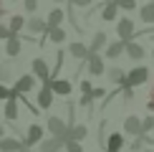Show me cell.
<instances>
[{
    "instance_id": "cell-18",
    "label": "cell",
    "mask_w": 154,
    "mask_h": 152,
    "mask_svg": "<svg viewBox=\"0 0 154 152\" xmlns=\"http://www.w3.org/2000/svg\"><path fill=\"white\" fill-rule=\"evenodd\" d=\"M104 53L109 56V59H119V56L121 53H124V41H116V43H106V46H104Z\"/></svg>"
},
{
    "instance_id": "cell-40",
    "label": "cell",
    "mask_w": 154,
    "mask_h": 152,
    "mask_svg": "<svg viewBox=\"0 0 154 152\" xmlns=\"http://www.w3.org/2000/svg\"><path fill=\"white\" fill-rule=\"evenodd\" d=\"M91 101H94V97H91V94H83V97H81V104H83V106H88Z\"/></svg>"
},
{
    "instance_id": "cell-13",
    "label": "cell",
    "mask_w": 154,
    "mask_h": 152,
    "mask_svg": "<svg viewBox=\"0 0 154 152\" xmlns=\"http://www.w3.org/2000/svg\"><path fill=\"white\" fill-rule=\"evenodd\" d=\"M23 147V139L15 137H0V152H18Z\"/></svg>"
},
{
    "instance_id": "cell-31",
    "label": "cell",
    "mask_w": 154,
    "mask_h": 152,
    "mask_svg": "<svg viewBox=\"0 0 154 152\" xmlns=\"http://www.w3.org/2000/svg\"><path fill=\"white\" fill-rule=\"evenodd\" d=\"M154 129V117H144L142 119V135H146V132Z\"/></svg>"
},
{
    "instance_id": "cell-11",
    "label": "cell",
    "mask_w": 154,
    "mask_h": 152,
    "mask_svg": "<svg viewBox=\"0 0 154 152\" xmlns=\"http://www.w3.org/2000/svg\"><path fill=\"white\" fill-rule=\"evenodd\" d=\"M41 150L38 152H58L61 147H63V139L61 137H48V139H41Z\"/></svg>"
},
{
    "instance_id": "cell-24",
    "label": "cell",
    "mask_w": 154,
    "mask_h": 152,
    "mask_svg": "<svg viewBox=\"0 0 154 152\" xmlns=\"http://www.w3.org/2000/svg\"><path fill=\"white\" fill-rule=\"evenodd\" d=\"M124 79H126V71H124V68L114 66L111 71H109V81H111V84H119V86H124Z\"/></svg>"
},
{
    "instance_id": "cell-6",
    "label": "cell",
    "mask_w": 154,
    "mask_h": 152,
    "mask_svg": "<svg viewBox=\"0 0 154 152\" xmlns=\"http://www.w3.org/2000/svg\"><path fill=\"white\" fill-rule=\"evenodd\" d=\"M41 139H43V127H41V124H30V127H28V132H25L23 144L33 150V144H38Z\"/></svg>"
},
{
    "instance_id": "cell-8",
    "label": "cell",
    "mask_w": 154,
    "mask_h": 152,
    "mask_svg": "<svg viewBox=\"0 0 154 152\" xmlns=\"http://www.w3.org/2000/svg\"><path fill=\"white\" fill-rule=\"evenodd\" d=\"M30 68H33V76H35V79H41V81H46L48 76H51V68H48V63L43 61V59H33Z\"/></svg>"
},
{
    "instance_id": "cell-17",
    "label": "cell",
    "mask_w": 154,
    "mask_h": 152,
    "mask_svg": "<svg viewBox=\"0 0 154 152\" xmlns=\"http://www.w3.org/2000/svg\"><path fill=\"white\" fill-rule=\"evenodd\" d=\"M116 15H119V5H116V0H109V3L104 5V10H101V18H104L106 23H111Z\"/></svg>"
},
{
    "instance_id": "cell-28",
    "label": "cell",
    "mask_w": 154,
    "mask_h": 152,
    "mask_svg": "<svg viewBox=\"0 0 154 152\" xmlns=\"http://www.w3.org/2000/svg\"><path fill=\"white\" fill-rule=\"evenodd\" d=\"M63 147H66V152H83L81 142H76V139H63Z\"/></svg>"
},
{
    "instance_id": "cell-45",
    "label": "cell",
    "mask_w": 154,
    "mask_h": 152,
    "mask_svg": "<svg viewBox=\"0 0 154 152\" xmlns=\"http://www.w3.org/2000/svg\"><path fill=\"white\" fill-rule=\"evenodd\" d=\"M144 152H154V150H144Z\"/></svg>"
},
{
    "instance_id": "cell-37",
    "label": "cell",
    "mask_w": 154,
    "mask_h": 152,
    "mask_svg": "<svg viewBox=\"0 0 154 152\" xmlns=\"http://www.w3.org/2000/svg\"><path fill=\"white\" fill-rule=\"evenodd\" d=\"M146 109L154 112V86H152V91H149V101H146Z\"/></svg>"
},
{
    "instance_id": "cell-19",
    "label": "cell",
    "mask_w": 154,
    "mask_h": 152,
    "mask_svg": "<svg viewBox=\"0 0 154 152\" xmlns=\"http://www.w3.org/2000/svg\"><path fill=\"white\" fill-rule=\"evenodd\" d=\"M106 43H109V41H106V33H104V30H96L94 38H91V46H88V51H96V53H99Z\"/></svg>"
},
{
    "instance_id": "cell-47",
    "label": "cell",
    "mask_w": 154,
    "mask_h": 152,
    "mask_svg": "<svg viewBox=\"0 0 154 152\" xmlns=\"http://www.w3.org/2000/svg\"><path fill=\"white\" fill-rule=\"evenodd\" d=\"M152 56H154V51H152Z\"/></svg>"
},
{
    "instance_id": "cell-34",
    "label": "cell",
    "mask_w": 154,
    "mask_h": 152,
    "mask_svg": "<svg viewBox=\"0 0 154 152\" xmlns=\"http://www.w3.org/2000/svg\"><path fill=\"white\" fill-rule=\"evenodd\" d=\"M68 5H79V8H88L91 0H68Z\"/></svg>"
},
{
    "instance_id": "cell-35",
    "label": "cell",
    "mask_w": 154,
    "mask_h": 152,
    "mask_svg": "<svg viewBox=\"0 0 154 152\" xmlns=\"http://www.w3.org/2000/svg\"><path fill=\"white\" fill-rule=\"evenodd\" d=\"M91 97L94 99H104L106 97V89H91Z\"/></svg>"
},
{
    "instance_id": "cell-48",
    "label": "cell",
    "mask_w": 154,
    "mask_h": 152,
    "mask_svg": "<svg viewBox=\"0 0 154 152\" xmlns=\"http://www.w3.org/2000/svg\"><path fill=\"white\" fill-rule=\"evenodd\" d=\"M106 3H109V0H106Z\"/></svg>"
},
{
    "instance_id": "cell-23",
    "label": "cell",
    "mask_w": 154,
    "mask_h": 152,
    "mask_svg": "<svg viewBox=\"0 0 154 152\" xmlns=\"http://www.w3.org/2000/svg\"><path fill=\"white\" fill-rule=\"evenodd\" d=\"M68 53L73 56V59H86L88 56V46H83V43H71V46H68Z\"/></svg>"
},
{
    "instance_id": "cell-2",
    "label": "cell",
    "mask_w": 154,
    "mask_h": 152,
    "mask_svg": "<svg viewBox=\"0 0 154 152\" xmlns=\"http://www.w3.org/2000/svg\"><path fill=\"white\" fill-rule=\"evenodd\" d=\"M43 84H46L53 94H61V97H68V94L73 91V84L68 79H46Z\"/></svg>"
},
{
    "instance_id": "cell-16",
    "label": "cell",
    "mask_w": 154,
    "mask_h": 152,
    "mask_svg": "<svg viewBox=\"0 0 154 152\" xmlns=\"http://www.w3.org/2000/svg\"><path fill=\"white\" fill-rule=\"evenodd\" d=\"M23 28H28L30 30V33H46V28H48V25H46V21H43V18H30V21H25V25H23Z\"/></svg>"
},
{
    "instance_id": "cell-14",
    "label": "cell",
    "mask_w": 154,
    "mask_h": 152,
    "mask_svg": "<svg viewBox=\"0 0 154 152\" xmlns=\"http://www.w3.org/2000/svg\"><path fill=\"white\" fill-rule=\"evenodd\" d=\"M33 86H35V76L33 74H25V76H20V79L15 81V91H20V94H28Z\"/></svg>"
},
{
    "instance_id": "cell-3",
    "label": "cell",
    "mask_w": 154,
    "mask_h": 152,
    "mask_svg": "<svg viewBox=\"0 0 154 152\" xmlns=\"http://www.w3.org/2000/svg\"><path fill=\"white\" fill-rule=\"evenodd\" d=\"M83 61H86V68H88L91 76H104V59H101L96 51H88V56Z\"/></svg>"
},
{
    "instance_id": "cell-20",
    "label": "cell",
    "mask_w": 154,
    "mask_h": 152,
    "mask_svg": "<svg viewBox=\"0 0 154 152\" xmlns=\"http://www.w3.org/2000/svg\"><path fill=\"white\" fill-rule=\"evenodd\" d=\"M5 41H8V43H5V53L15 59V56L20 53V38H18V36H10V38H5Z\"/></svg>"
},
{
    "instance_id": "cell-32",
    "label": "cell",
    "mask_w": 154,
    "mask_h": 152,
    "mask_svg": "<svg viewBox=\"0 0 154 152\" xmlns=\"http://www.w3.org/2000/svg\"><path fill=\"white\" fill-rule=\"evenodd\" d=\"M142 144H144V139H142V137H134V139H131V144H129V150H131V152H139V150H142Z\"/></svg>"
},
{
    "instance_id": "cell-22",
    "label": "cell",
    "mask_w": 154,
    "mask_h": 152,
    "mask_svg": "<svg viewBox=\"0 0 154 152\" xmlns=\"http://www.w3.org/2000/svg\"><path fill=\"white\" fill-rule=\"evenodd\" d=\"M139 18H142L144 23H154V0H149L146 5L139 8Z\"/></svg>"
},
{
    "instance_id": "cell-41",
    "label": "cell",
    "mask_w": 154,
    "mask_h": 152,
    "mask_svg": "<svg viewBox=\"0 0 154 152\" xmlns=\"http://www.w3.org/2000/svg\"><path fill=\"white\" fill-rule=\"evenodd\" d=\"M0 99H8V86L0 84Z\"/></svg>"
},
{
    "instance_id": "cell-44",
    "label": "cell",
    "mask_w": 154,
    "mask_h": 152,
    "mask_svg": "<svg viewBox=\"0 0 154 152\" xmlns=\"http://www.w3.org/2000/svg\"><path fill=\"white\" fill-rule=\"evenodd\" d=\"M53 3H63V0H53Z\"/></svg>"
},
{
    "instance_id": "cell-7",
    "label": "cell",
    "mask_w": 154,
    "mask_h": 152,
    "mask_svg": "<svg viewBox=\"0 0 154 152\" xmlns=\"http://www.w3.org/2000/svg\"><path fill=\"white\" fill-rule=\"evenodd\" d=\"M124 132L131 137H142V119L134 117V114H129V117L124 119Z\"/></svg>"
},
{
    "instance_id": "cell-21",
    "label": "cell",
    "mask_w": 154,
    "mask_h": 152,
    "mask_svg": "<svg viewBox=\"0 0 154 152\" xmlns=\"http://www.w3.org/2000/svg\"><path fill=\"white\" fill-rule=\"evenodd\" d=\"M46 38H51L53 43H63V41H66V30H63L61 25H56V28H46Z\"/></svg>"
},
{
    "instance_id": "cell-25",
    "label": "cell",
    "mask_w": 154,
    "mask_h": 152,
    "mask_svg": "<svg viewBox=\"0 0 154 152\" xmlns=\"http://www.w3.org/2000/svg\"><path fill=\"white\" fill-rule=\"evenodd\" d=\"M5 117H8L10 122L18 119V99H8L5 101Z\"/></svg>"
},
{
    "instance_id": "cell-10",
    "label": "cell",
    "mask_w": 154,
    "mask_h": 152,
    "mask_svg": "<svg viewBox=\"0 0 154 152\" xmlns=\"http://www.w3.org/2000/svg\"><path fill=\"white\" fill-rule=\"evenodd\" d=\"M121 147H124V135L111 132V135L106 137V150L104 152H121Z\"/></svg>"
},
{
    "instance_id": "cell-12",
    "label": "cell",
    "mask_w": 154,
    "mask_h": 152,
    "mask_svg": "<svg viewBox=\"0 0 154 152\" xmlns=\"http://www.w3.org/2000/svg\"><path fill=\"white\" fill-rule=\"evenodd\" d=\"M86 137H88L86 124H71L68 132H66V139H76V142H81V139H86Z\"/></svg>"
},
{
    "instance_id": "cell-26",
    "label": "cell",
    "mask_w": 154,
    "mask_h": 152,
    "mask_svg": "<svg viewBox=\"0 0 154 152\" xmlns=\"http://www.w3.org/2000/svg\"><path fill=\"white\" fill-rule=\"evenodd\" d=\"M23 25H25V18H23V15H13V18H10V23H8V28H10V33H13V36H18V33L23 30Z\"/></svg>"
},
{
    "instance_id": "cell-43",
    "label": "cell",
    "mask_w": 154,
    "mask_h": 152,
    "mask_svg": "<svg viewBox=\"0 0 154 152\" xmlns=\"http://www.w3.org/2000/svg\"><path fill=\"white\" fill-rule=\"evenodd\" d=\"M3 135H5V129H3V124H0V137H3Z\"/></svg>"
},
{
    "instance_id": "cell-33",
    "label": "cell",
    "mask_w": 154,
    "mask_h": 152,
    "mask_svg": "<svg viewBox=\"0 0 154 152\" xmlns=\"http://www.w3.org/2000/svg\"><path fill=\"white\" fill-rule=\"evenodd\" d=\"M23 3H25V10H28V13H35L38 10V0H23Z\"/></svg>"
},
{
    "instance_id": "cell-29",
    "label": "cell",
    "mask_w": 154,
    "mask_h": 152,
    "mask_svg": "<svg viewBox=\"0 0 154 152\" xmlns=\"http://www.w3.org/2000/svg\"><path fill=\"white\" fill-rule=\"evenodd\" d=\"M10 66H5V63H0V84H8L10 81Z\"/></svg>"
},
{
    "instance_id": "cell-36",
    "label": "cell",
    "mask_w": 154,
    "mask_h": 152,
    "mask_svg": "<svg viewBox=\"0 0 154 152\" xmlns=\"http://www.w3.org/2000/svg\"><path fill=\"white\" fill-rule=\"evenodd\" d=\"M131 97H134V86H129V84H124V99L129 101Z\"/></svg>"
},
{
    "instance_id": "cell-27",
    "label": "cell",
    "mask_w": 154,
    "mask_h": 152,
    "mask_svg": "<svg viewBox=\"0 0 154 152\" xmlns=\"http://www.w3.org/2000/svg\"><path fill=\"white\" fill-rule=\"evenodd\" d=\"M61 21H63V10L53 8V10L48 13V21H46V25H48V28H56V25H61Z\"/></svg>"
},
{
    "instance_id": "cell-42",
    "label": "cell",
    "mask_w": 154,
    "mask_h": 152,
    "mask_svg": "<svg viewBox=\"0 0 154 152\" xmlns=\"http://www.w3.org/2000/svg\"><path fill=\"white\" fill-rule=\"evenodd\" d=\"M5 15V8H3V0H0V18Z\"/></svg>"
},
{
    "instance_id": "cell-5",
    "label": "cell",
    "mask_w": 154,
    "mask_h": 152,
    "mask_svg": "<svg viewBox=\"0 0 154 152\" xmlns=\"http://www.w3.org/2000/svg\"><path fill=\"white\" fill-rule=\"evenodd\" d=\"M48 132H51V137H61V139H66L68 124L63 122V119H58V117H48Z\"/></svg>"
},
{
    "instance_id": "cell-1",
    "label": "cell",
    "mask_w": 154,
    "mask_h": 152,
    "mask_svg": "<svg viewBox=\"0 0 154 152\" xmlns=\"http://www.w3.org/2000/svg\"><path fill=\"white\" fill-rule=\"evenodd\" d=\"M116 33H119V41H134L137 38V28H134V21L131 18H121L116 23Z\"/></svg>"
},
{
    "instance_id": "cell-4",
    "label": "cell",
    "mask_w": 154,
    "mask_h": 152,
    "mask_svg": "<svg viewBox=\"0 0 154 152\" xmlns=\"http://www.w3.org/2000/svg\"><path fill=\"white\" fill-rule=\"evenodd\" d=\"M146 79H149V68H146V66H137V68H131V71H126L124 84H129V86H139V84H144Z\"/></svg>"
},
{
    "instance_id": "cell-46",
    "label": "cell",
    "mask_w": 154,
    "mask_h": 152,
    "mask_svg": "<svg viewBox=\"0 0 154 152\" xmlns=\"http://www.w3.org/2000/svg\"><path fill=\"white\" fill-rule=\"evenodd\" d=\"M10 3H15V0H10Z\"/></svg>"
},
{
    "instance_id": "cell-39",
    "label": "cell",
    "mask_w": 154,
    "mask_h": 152,
    "mask_svg": "<svg viewBox=\"0 0 154 152\" xmlns=\"http://www.w3.org/2000/svg\"><path fill=\"white\" fill-rule=\"evenodd\" d=\"M91 89H94L91 81H83V84H81V91H83V94H91Z\"/></svg>"
},
{
    "instance_id": "cell-30",
    "label": "cell",
    "mask_w": 154,
    "mask_h": 152,
    "mask_svg": "<svg viewBox=\"0 0 154 152\" xmlns=\"http://www.w3.org/2000/svg\"><path fill=\"white\" fill-rule=\"evenodd\" d=\"M119 10H137V0H116Z\"/></svg>"
},
{
    "instance_id": "cell-9",
    "label": "cell",
    "mask_w": 154,
    "mask_h": 152,
    "mask_svg": "<svg viewBox=\"0 0 154 152\" xmlns=\"http://www.w3.org/2000/svg\"><path fill=\"white\" fill-rule=\"evenodd\" d=\"M124 51H126V56H129L131 61H139V59H144V56H146V51L139 46L137 41H126L124 43Z\"/></svg>"
},
{
    "instance_id": "cell-38",
    "label": "cell",
    "mask_w": 154,
    "mask_h": 152,
    "mask_svg": "<svg viewBox=\"0 0 154 152\" xmlns=\"http://www.w3.org/2000/svg\"><path fill=\"white\" fill-rule=\"evenodd\" d=\"M13 33H10V28L8 25H0V38H10Z\"/></svg>"
},
{
    "instance_id": "cell-15",
    "label": "cell",
    "mask_w": 154,
    "mask_h": 152,
    "mask_svg": "<svg viewBox=\"0 0 154 152\" xmlns=\"http://www.w3.org/2000/svg\"><path fill=\"white\" fill-rule=\"evenodd\" d=\"M38 106H41V109H51V106H53V91H51L46 84L38 91Z\"/></svg>"
}]
</instances>
